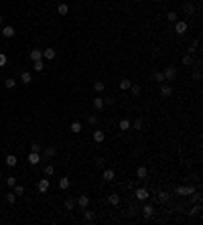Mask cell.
<instances>
[{"instance_id": "obj_29", "label": "cell", "mask_w": 203, "mask_h": 225, "mask_svg": "<svg viewBox=\"0 0 203 225\" xmlns=\"http://www.w3.org/2000/svg\"><path fill=\"white\" fill-rule=\"evenodd\" d=\"M130 85H132V83H130L128 79H122L120 81V89H130Z\"/></svg>"}, {"instance_id": "obj_36", "label": "cell", "mask_w": 203, "mask_h": 225, "mask_svg": "<svg viewBox=\"0 0 203 225\" xmlns=\"http://www.w3.org/2000/svg\"><path fill=\"white\" fill-rule=\"evenodd\" d=\"M6 201H8V203H14V201H16V193H8Z\"/></svg>"}, {"instance_id": "obj_38", "label": "cell", "mask_w": 203, "mask_h": 225, "mask_svg": "<svg viewBox=\"0 0 203 225\" xmlns=\"http://www.w3.org/2000/svg\"><path fill=\"white\" fill-rule=\"evenodd\" d=\"M6 61H8V59H6V55H4V53H0V67H4V65H6Z\"/></svg>"}, {"instance_id": "obj_14", "label": "cell", "mask_w": 203, "mask_h": 225, "mask_svg": "<svg viewBox=\"0 0 203 225\" xmlns=\"http://www.w3.org/2000/svg\"><path fill=\"white\" fill-rule=\"evenodd\" d=\"M104 138H106V134H104L102 130H95V132H94V140H95V142H104Z\"/></svg>"}, {"instance_id": "obj_42", "label": "cell", "mask_w": 203, "mask_h": 225, "mask_svg": "<svg viewBox=\"0 0 203 225\" xmlns=\"http://www.w3.org/2000/svg\"><path fill=\"white\" fill-rule=\"evenodd\" d=\"M39 150H41V146H39L37 142H35V144H31V152H39Z\"/></svg>"}, {"instance_id": "obj_46", "label": "cell", "mask_w": 203, "mask_h": 225, "mask_svg": "<svg viewBox=\"0 0 203 225\" xmlns=\"http://www.w3.org/2000/svg\"><path fill=\"white\" fill-rule=\"evenodd\" d=\"M0 24H2V14H0Z\"/></svg>"}, {"instance_id": "obj_24", "label": "cell", "mask_w": 203, "mask_h": 225, "mask_svg": "<svg viewBox=\"0 0 203 225\" xmlns=\"http://www.w3.org/2000/svg\"><path fill=\"white\" fill-rule=\"evenodd\" d=\"M57 12H59V14H67L69 6H67V4H59V6H57Z\"/></svg>"}, {"instance_id": "obj_40", "label": "cell", "mask_w": 203, "mask_h": 225, "mask_svg": "<svg viewBox=\"0 0 203 225\" xmlns=\"http://www.w3.org/2000/svg\"><path fill=\"white\" fill-rule=\"evenodd\" d=\"M130 89H132V93H134V96L140 93V85H130Z\"/></svg>"}, {"instance_id": "obj_15", "label": "cell", "mask_w": 203, "mask_h": 225, "mask_svg": "<svg viewBox=\"0 0 203 225\" xmlns=\"http://www.w3.org/2000/svg\"><path fill=\"white\" fill-rule=\"evenodd\" d=\"M69 184H71V183H69V178H59V189H61V191H67Z\"/></svg>"}, {"instance_id": "obj_6", "label": "cell", "mask_w": 203, "mask_h": 225, "mask_svg": "<svg viewBox=\"0 0 203 225\" xmlns=\"http://www.w3.org/2000/svg\"><path fill=\"white\" fill-rule=\"evenodd\" d=\"M134 195H136L138 201H146V199H148V191H146V189H136Z\"/></svg>"}, {"instance_id": "obj_30", "label": "cell", "mask_w": 203, "mask_h": 225, "mask_svg": "<svg viewBox=\"0 0 203 225\" xmlns=\"http://www.w3.org/2000/svg\"><path fill=\"white\" fill-rule=\"evenodd\" d=\"M120 130H130V122H128V120H120Z\"/></svg>"}, {"instance_id": "obj_37", "label": "cell", "mask_w": 203, "mask_h": 225, "mask_svg": "<svg viewBox=\"0 0 203 225\" xmlns=\"http://www.w3.org/2000/svg\"><path fill=\"white\" fill-rule=\"evenodd\" d=\"M167 21H171V22H177V14L173 12V10H171V12L167 14Z\"/></svg>"}, {"instance_id": "obj_1", "label": "cell", "mask_w": 203, "mask_h": 225, "mask_svg": "<svg viewBox=\"0 0 203 225\" xmlns=\"http://www.w3.org/2000/svg\"><path fill=\"white\" fill-rule=\"evenodd\" d=\"M75 205H77V207H81V209H88L89 197H88V195H79V197L75 199Z\"/></svg>"}, {"instance_id": "obj_12", "label": "cell", "mask_w": 203, "mask_h": 225, "mask_svg": "<svg viewBox=\"0 0 203 225\" xmlns=\"http://www.w3.org/2000/svg\"><path fill=\"white\" fill-rule=\"evenodd\" d=\"M43 57H45V59H49V61H51V59H55V49H43Z\"/></svg>"}, {"instance_id": "obj_16", "label": "cell", "mask_w": 203, "mask_h": 225, "mask_svg": "<svg viewBox=\"0 0 203 225\" xmlns=\"http://www.w3.org/2000/svg\"><path fill=\"white\" fill-rule=\"evenodd\" d=\"M65 209H69V211H71V209H75V199H73V197H67V199H65Z\"/></svg>"}, {"instance_id": "obj_27", "label": "cell", "mask_w": 203, "mask_h": 225, "mask_svg": "<svg viewBox=\"0 0 203 225\" xmlns=\"http://www.w3.org/2000/svg\"><path fill=\"white\" fill-rule=\"evenodd\" d=\"M130 128H134V130H142V120L138 118V120H134V124H130Z\"/></svg>"}, {"instance_id": "obj_26", "label": "cell", "mask_w": 203, "mask_h": 225, "mask_svg": "<svg viewBox=\"0 0 203 225\" xmlns=\"http://www.w3.org/2000/svg\"><path fill=\"white\" fill-rule=\"evenodd\" d=\"M155 81H158V83L167 81V79H165V73H162V71H158V73H155Z\"/></svg>"}, {"instance_id": "obj_25", "label": "cell", "mask_w": 203, "mask_h": 225, "mask_svg": "<svg viewBox=\"0 0 203 225\" xmlns=\"http://www.w3.org/2000/svg\"><path fill=\"white\" fill-rule=\"evenodd\" d=\"M183 10H185V12H187V14H193V12H195V6H193V4H189V2H187V4H185V6H183Z\"/></svg>"}, {"instance_id": "obj_17", "label": "cell", "mask_w": 203, "mask_h": 225, "mask_svg": "<svg viewBox=\"0 0 203 225\" xmlns=\"http://www.w3.org/2000/svg\"><path fill=\"white\" fill-rule=\"evenodd\" d=\"M104 87H106V85H104V81H94V91H95V93H102V91H104Z\"/></svg>"}, {"instance_id": "obj_35", "label": "cell", "mask_w": 203, "mask_h": 225, "mask_svg": "<svg viewBox=\"0 0 203 225\" xmlns=\"http://www.w3.org/2000/svg\"><path fill=\"white\" fill-rule=\"evenodd\" d=\"M53 172H55V168L51 166V164H47V166H45V174H47V177H51Z\"/></svg>"}, {"instance_id": "obj_34", "label": "cell", "mask_w": 203, "mask_h": 225, "mask_svg": "<svg viewBox=\"0 0 203 225\" xmlns=\"http://www.w3.org/2000/svg\"><path fill=\"white\" fill-rule=\"evenodd\" d=\"M14 193H16V195H22V193H25V187H22V184H14Z\"/></svg>"}, {"instance_id": "obj_10", "label": "cell", "mask_w": 203, "mask_h": 225, "mask_svg": "<svg viewBox=\"0 0 203 225\" xmlns=\"http://www.w3.org/2000/svg\"><path fill=\"white\" fill-rule=\"evenodd\" d=\"M28 162H31V164H39L41 162L39 152H31V154H28Z\"/></svg>"}, {"instance_id": "obj_3", "label": "cell", "mask_w": 203, "mask_h": 225, "mask_svg": "<svg viewBox=\"0 0 203 225\" xmlns=\"http://www.w3.org/2000/svg\"><path fill=\"white\" fill-rule=\"evenodd\" d=\"M175 33L177 34H185V33H187V22H185V21L175 22Z\"/></svg>"}, {"instance_id": "obj_22", "label": "cell", "mask_w": 203, "mask_h": 225, "mask_svg": "<svg viewBox=\"0 0 203 225\" xmlns=\"http://www.w3.org/2000/svg\"><path fill=\"white\" fill-rule=\"evenodd\" d=\"M94 108H95V109H102V108H104V99H102V97H94Z\"/></svg>"}, {"instance_id": "obj_2", "label": "cell", "mask_w": 203, "mask_h": 225, "mask_svg": "<svg viewBox=\"0 0 203 225\" xmlns=\"http://www.w3.org/2000/svg\"><path fill=\"white\" fill-rule=\"evenodd\" d=\"M28 59H31V61H39V59H43V49H33V51H31V53H28Z\"/></svg>"}, {"instance_id": "obj_33", "label": "cell", "mask_w": 203, "mask_h": 225, "mask_svg": "<svg viewBox=\"0 0 203 225\" xmlns=\"http://www.w3.org/2000/svg\"><path fill=\"white\" fill-rule=\"evenodd\" d=\"M4 85H6V87H8V89H12V87H14V85H16V81H14L12 77H10V79H6V81H4Z\"/></svg>"}, {"instance_id": "obj_41", "label": "cell", "mask_w": 203, "mask_h": 225, "mask_svg": "<svg viewBox=\"0 0 203 225\" xmlns=\"http://www.w3.org/2000/svg\"><path fill=\"white\" fill-rule=\"evenodd\" d=\"M94 211H85V219H88V221H94Z\"/></svg>"}, {"instance_id": "obj_13", "label": "cell", "mask_w": 203, "mask_h": 225, "mask_svg": "<svg viewBox=\"0 0 203 225\" xmlns=\"http://www.w3.org/2000/svg\"><path fill=\"white\" fill-rule=\"evenodd\" d=\"M20 81H22V83H27V85H28V83L33 81L31 73H28V71H22V73H20Z\"/></svg>"}, {"instance_id": "obj_4", "label": "cell", "mask_w": 203, "mask_h": 225, "mask_svg": "<svg viewBox=\"0 0 203 225\" xmlns=\"http://www.w3.org/2000/svg\"><path fill=\"white\" fill-rule=\"evenodd\" d=\"M193 191H195V187H179L175 189V195H191Z\"/></svg>"}, {"instance_id": "obj_9", "label": "cell", "mask_w": 203, "mask_h": 225, "mask_svg": "<svg viewBox=\"0 0 203 225\" xmlns=\"http://www.w3.org/2000/svg\"><path fill=\"white\" fill-rule=\"evenodd\" d=\"M171 93H173V87H171V85H167V83H165V85H161V96H162V97H169Z\"/></svg>"}, {"instance_id": "obj_20", "label": "cell", "mask_w": 203, "mask_h": 225, "mask_svg": "<svg viewBox=\"0 0 203 225\" xmlns=\"http://www.w3.org/2000/svg\"><path fill=\"white\" fill-rule=\"evenodd\" d=\"M69 130H71L73 134H79V132H81V124L79 122H73L71 126H69Z\"/></svg>"}, {"instance_id": "obj_45", "label": "cell", "mask_w": 203, "mask_h": 225, "mask_svg": "<svg viewBox=\"0 0 203 225\" xmlns=\"http://www.w3.org/2000/svg\"><path fill=\"white\" fill-rule=\"evenodd\" d=\"M201 211V203H197L195 207H193V209H191V213H199Z\"/></svg>"}, {"instance_id": "obj_5", "label": "cell", "mask_w": 203, "mask_h": 225, "mask_svg": "<svg viewBox=\"0 0 203 225\" xmlns=\"http://www.w3.org/2000/svg\"><path fill=\"white\" fill-rule=\"evenodd\" d=\"M37 189H39V193H47L49 191V178H41Z\"/></svg>"}, {"instance_id": "obj_23", "label": "cell", "mask_w": 203, "mask_h": 225, "mask_svg": "<svg viewBox=\"0 0 203 225\" xmlns=\"http://www.w3.org/2000/svg\"><path fill=\"white\" fill-rule=\"evenodd\" d=\"M35 71H43V69H45V63H43V59H39V61H35Z\"/></svg>"}, {"instance_id": "obj_28", "label": "cell", "mask_w": 203, "mask_h": 225, "mask_svg": "<svg viewBox=\"0 0 203 225\" xmlns=\"http://www.w3.org/2000/svg\"><path fill=\"white\" fill-rule=\"evenodd\" d=\"M53 156H55V148H51V146L45 148V158H53Z\"/></svg>"}, {"instance_id": "obj_32", "label": "cell", "mask_w": 203, "mask_h": 225, "mask_svg": "<svg viewBox=\"0 0 203 225\" xmlns=\"http://www.w3.org/2000/svg\"><path fill=\"white\" fill-rule=\"evenodd\" d=\"M197 47H199V39H195V41H193V45L189 47V53H195V51H197Z\"/></svg>"}, {"instance_id": "obj_39", "label": "cell", "mask_w": 203, "mask_h": 225, "mask_svg": "<svg viewBox=\"0 0 203 225\" xmlns=\"http://www.w3.org/2000/svg\"><path fill=\"white\" fill-rule=\"evenodd\" d=\"M6 184H8V187H14V184H16V178H14V177H8V178H6Z\"/></svg>"}, {"instance_id": "obj_43", "label": "cell", "mask_w": 203, "mask_h": 225, "mask_svg": "<svg viewBox=\"0 0 203 225\" xmlns=\"http://www.w3.org/2000/svg\"><path fill=\"white\" fill-rule=\"evenodd\" d=\"M88 122L92 124V126H94V124H98V116H89V118H88Z\"/></svg>"}, {"instance_id": "obj_11", "label": "cell", "mask_w": 203, "mask_h": 225, "mask_svg": "<svg viewBox=\"0 0 203 225\" xmlns=\"http://www.w3.org/2000/svg\"><path fill=\"white\" fill-rule=\"evenodd\" d=\"M2 34H4L6 39H12L16 33H14V28H12V27H4V28H2Z\"/></svg>"}, {"instance_id": "obj_8", "label": "cell", "mask_w": 203, "mask_h": 225, "mask_svg": "<svg viewBox=\"0 0 203 225\" xmlns=\"http://www.w3.org/2000/svg\"><path fill=\"white\" fill-rule=\"evenodd\" d=\"M162 73H165V79H173V77H175V73H177V69L173 67V65H169V67L165 69Z\"/></svg>"}, {"instance_id": "obj_18", "label": "cell", "mask_w": 203, "mask_h": 225, "mask_svg": "<svg viewBox=\"0 0 203 225\" xmlns=\"http://www.w3.org/2000/svg\"><path fill=\"white\" fill-rule=\"evenodd\" d=\"M146 174H148V171H146L144 166H138V171H136V177H138V178H146Z\"/></svg>"}, {"instance_id": "obj_19", "label": "cell", "mask_w": 203, "mask_h": 225, "mask_svg": "<svg viewBox=\"0 0 203 225\" xmlns=\"http://www.w3.org/2000/svg\"><path fill=\"white\" fill-rule=\"evenodd\" d=\"M114 177H116V172L112 171V168H108V171H104V178H106V181H114Z\"/></svg>"}, {"instance_id": "obj_7", "label": "cell", "mask_w": 203, "mask_h": 225, "mask_svg": "<svg viewBox=\"0 0 203 225\" xmlns=\"http://www.w3.org/2000/svg\"><path fill=\"white\" fill-rule=\"evenodd\" d=\"M142 213H144L146 219H150L152 215H155V207H152V205H144V207H142Z\"/></svg>"}, {"instance_id": "obj_21", "label": "cell", "mask_w": 203, "mask_h": 225, "mask_svg": "<svg viewBox=\"0 0 203 225\" xmlns=\"http://www.w3.org/2000/svg\"><path fill=\"white\" fill-rule=\"evenodd\" d=\"M16 162H18V160H16L14 154H8V156H6V164H8V166H16Z\"/></svg>"}, {"instance_id": "obj_31", "label": "cell", "mask_w": 203, "mask_h": 225, "mask_svg": "<svg viewBox=\"0 0 203 225\" xmlns=\"http://www.w3.org/2000/svg\"><path fill=\"white\" fill-rule=\"evenodd\" d=\"M120 203V197L118 195H110V205H118Z\"/></svg>"}, {"instance_id": "obj_44", "label": "cell", "mask_w": 203, "mask_h": 225, "mask_svg": "<svg viewBox=\"0 0 203 225\" xmlns=\"http://www.w3.org/2000/svg\"><path fill=\"white\" fill-rule=\"evenodd\" d=\"M183 65H191V57H189V55L183 57Z\"/></svg>"}]
</instances>
